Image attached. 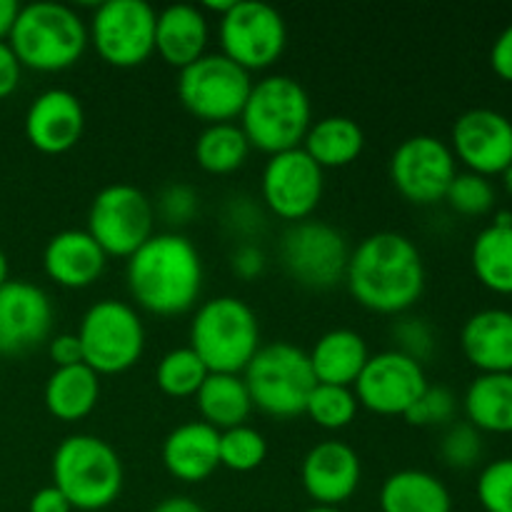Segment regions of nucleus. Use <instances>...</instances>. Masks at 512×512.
Wrapping results in <instances>:
<instances>
[{
  "instance_id": "40",
  "label": "nucleus",
  "mask_w": 512,
  "mask_h": 512,
  "mask_svg": "<svg viewBox=\"0 0 512 512\" xmlns=\"http://www.w3.org/2000/svg\"><path fill=\"white\" fill-rule=\"evenodd\" d=\"M393 343L398 353L408 355L415 363L425 365L430 358H433L435 348H438V338H435L433 325L425 318H418V315H408V318H400L398 323L393 325Z\"/></svg>"
},
{
  "instance_id": "9",
  "label": "nucleus",
  "mask_w": 512,
  "mask_h": 512,
  "mask_svg": "<svg viewBox=\"0 0 512 512\" xmlns=\"http://www.w3.org/2000/svg\"><path fill=\"white\" fill-rule=\"evenodd\" d=\"M255 80L245 68L223 53H205L178 75V98L183 108L205 125L235 123L240 118Z\"/></svg>"
},
{
  "instance_id": "25",
  "label": "nucleus",
  "mask_w": 512,
  "mask_h": 512,
  "mask_svg": "<svg viewBox=\"0 0 512 512\" xmlns=\"http://www.w3.org/2000/svg\"><path fill=\"white\" fill-rule=\"evenodd\" d=\"M315 380L325 385L353 388L370 358L368 343L350 328H333L320 335L308 353Z\"/></svg>"
},
{
  "instance_id": "49",
  "label": "nucleus",
  "mask_w": 512,
  "mask_h": 512,
  "mask_svg": "<svg viewBox=\"0 0 512 512\" xmlns=\"http://www.w3.org/2000/svg\"><path fill=\"white\" fill-rule=\"evenodd\" d=\"M20 3L15 0H0V40L10 38V30H13L15 20H18Z\"/></svg>"
},
{
  "instance_id": "23",
  "label": "nucleus",
  "mask_w": 512,
  "mask_h": 512,
  "mask_svg": "<svg viewBox=\"0 0 512 512\" xmlns=\"http://www.w3.org/2000/svg\"><path fill=\"white\" fill-rule=\"evenodd\" d=\"M208 38V15L200 5H168L160 10L158 20H155V53L178 70L203 58Z\"/></svg>"
},
{
  "instance_id": "42",
  "label": "nucleus",
  "mask_w": 512,
  "mask_h": 512,
  "mask_svg": "<svg viewBox=\"0 0 512 512\" xmlns=\"http://www.w3.org/2000/svg\"><path fill=\"white\" fill-rule=\"evenodd\" d=\"M223 220L230 233L238 235L240 243H255L253 235H258V230L263 228V210L248 195H235L225 205Z\"/></svg>"
},
{
  "instance_id": "51",
  "label": "nucleus",
  "mask_w": 512,
  "mask_h": 512,
  "mask_svg": "<svg viewBox=\"0 0 512 512\" xmlns=\"http://www.w3.org/2000/svg\"><path fill=\"white\" fill-rule=\"evenodd\" d=\"M503 185H505V193H508L512 200V165L503 173Z\"/></svg>"
},
{
  "instance_id": "18",
  "label": "nucleus",
  "mask_w": 512,
  "mask_h": 512,
  "mask_svg": "<svg viewBox=\"0 0 512 512\" xmlns=\"http://www.w3.org/2000/svg\"><path fill=\"white\" fill-rule=\"evenodd\" d=\"M53 303L40 285L5 280L0 285V355H23L50 338Z\"/></svg>"
},
{
  "instance_id": "7",
  "label": "nucleus",
  "mask_w": 512,
  "mask_h": 512,
  "mask_svg": "<svg viewBox=\"0 0 512 512\" xmlns=\"http://www.w3.org/2000/svg\"><path fill=\"white\" fill-rule=\"evenodd\" d=\"M253 408L270 418L288 420L305 413L310 393L315 390L313 368H310L308 350L293 343L260 345L258 353L243 370Z\"/></svg>"
},
{
  "instance_id": "1",
  "label": "nucleus",
  "mask_w": 512,
  "mask_h": 512,
  "mask_svg": "<svg viewBox=\"0 0 512 512\" xmlns=\"http://www.w3.org/2000/svg\"><path fill=\"white\" fill-rule=\"evenodd\" d=\"M343 283L363 308L403 315L425 290L423 255L408 235L380 230L350 248Z\"/></svg>"
},
{
  "instance_id": "22",
  "label": "nucleus",
  "mask_w": 512,
  "mask_h": 512,
  "mask_svg": "<svg viewBox=\"0 0 512 512\" xmlns=\"http://www.w3.org/2000/svg\"><path fill=\"white\" fill-rule=\"evenodd\" d=\"M163 465L180 483H203L220 468V433L203 420L178 425L163 440Z\"/></svg>"
},
{
  "instance_id": "16",
  "label": "nucleus",
  "mask_w": 512,
  "mask_h": 512,
  "mask_svg": "<svg viewBox=\"0 0 512 512\" xmlns=\"http://www.w3.org/2000/svg\"><path fill=\"white\" fill-rule=\"evenodd\" d=\"M428 388L425 368L398 350L370 355L353 393L375 415H405Z\"/></svg>"
},
{
  "instance_id": "13",
  "label": "nucleus",
  "mask_w": 512,
  "mask_h": 512,
  "mask_svg": "<svg viewBox=\"0 0 512 512\" xmlns=\"http://www.w3.org/2000/svg\"><path fill=\"white\" fill-rule=\"evenodd\" d=\"M158 10L145 0H105L88 23L95 53L113 68H135L155 53Z\"/></svg>"
},
{
  "instance_id": "43",
  "label": "nucleus",
  "mask_w": 512,
  "mask_h": 512,
  "mask_svg": "<svg viewBox=\"0 0 512 512\" xmlns=\"http://www.w3.org/2000/svg\"><path fill=\"white\" fill-rule=\"evenodd\" d=\"M268 258H265L263 248L258 243H238L230 253V270L238 275L240 280H255L263 275Z\"/></svg>"
},
{
  "instance_id": "6",
  "label": "nucleus",
  "mask_w": 512,
  "mask_h": 512,
  "mask_svg": "<svg viewBox=\"0 0 512 512\" xmlns=\"http://www.w3.org/2000/svg\"><path fill=\"white\" fill-rule=\"evenodd\" d=\"M123 463L108 440L98 435H68L53 453V485L70 508L95 512L113 505L123 490Z\"/></svg>"
},
{
  "instance_id": "34",
  "label": "nucleus",
  "mask_w": 512,
  "mask_h": 512,
  "mask_svg": "<svg viewBox=\"0 0 512 512\" xmlns=\"http://www.w3.org/2000/svg\"><path fill=\"white\" fill-rule=\"evenodd\" d=\"M358 398H355L353 388H340V385H325L318 383L310 393L305 413L313 418L315 425L325 430H343L358 415Z\"/></svg>"
},
{
  "instance_id": "20",
  "label": "nucleus",
  "mask_w": 512,
  "mask_h": 512,
  "mask_svg": "<svg viewBox=\"0 0 512 512\" xmlns=\"http://www.w3.org/2000/svg\"><path fill=\"white\" fill-rule=\"evenodd\" d=\"M85 130V110L78 95L65 88H48L25 113V138L45 155L68 153Z\"/></svg>"
},
{
  "instance_id": "14",
  "label": "nucleus",
  "mask_w": 512,
  "mask_h": 512,
  "mask_svg": "<svg viewBox=\"0 0 512 512\" xmlns=\"http://www.w3.org/2000/svg\"><path fill=\"white\" fill-rule=\"evenodd\" d=\"M458 175V160L445 140L420 133L405 138L390 155V180L405 200L435 205L445 200Z\"/></svg>"
},
{
  "instance_id": "46",
  "label": "nucleus",
  "mask_w": 512,
  "mask_h": 512,
  "mask_svg": "<svg viewBox=\"0 0 512 512\" xmlns=\"http://www.w3.org/2000/svg\"><path fill=\"white\" fill-rule=\"evenodd\" d=\"M20 73H23V65H20L18 55L13 53L8 40H0V98H8L10 93H15Z\"/></svg>"
},
{
  "instance_id": "4",
  "label": "nucleus",
  "mask_w": 512,
  "mask_h": 512,
  "mask_svg": "<svg viewBox=\"0 0 512 512\" xmlns=\"http://www.w3.org/2000/svg\"><path fill=\"white\" fill-rule=\"evenodd\" d=\"M8 43L23 68L58 73L83 58L90 43L88 23L70 5L38 0L20 5Z\"/></svg>"
},
{
  "instance_id": "37",
  "label": "nucleus",
  "mask_w": 512,
  "mask_h": 512,
  "mask_svg": "<svg viewBox=\"0 0 512 512\" xmlns=\"http://www.w3.org/2000/svg\"><path fill=\"white\" fill-rule=\"evenodd\" d=\"M475 493L485 512H512V458H498L485 465Z\"/></svg>"
},
{
  "instance_id": "2",
  "label": "nucleus",
  "mask_w": 512,
  "mask_h": 512,
  "mask_svg": "<svg viewBox=\"0 0 512 512\" xmlns=\"http://www.w3.org/2000/svg\"><path fill=\"white\" fill-rule=\"evenodd\" d=\"M135 303L153 315H183L203 290V260L193 240L180 233H155L125 265Z\"/></svg>"
},
{
  "instance_id": "52",
  "label": "nucleus",
  "mask_w": 512,
  "mask_h": 512,
  "mask_svg": "<svg viewBox=\"0 0 512 512\" xmlns=\"http://www.w3.org/2000/svg\"><path fill=\"white\" fill-rule=\"evenodd\" d=\"M305 512H343V510H340V508H325V505H313V508L305 510Z\"/></svg>"
},
{
  "instance_id": "32",
  "label": "nucleus",
  "mask_w": 512,
  "mask_h": 512,
  "mask_svg": "<svg viewBox=\"0 0 512 512\" xmlns=\"http://www.w3.org/2000/svg\"><path fill=\"white\" fill-rule=\"evenodd\" d=\"M195 163L213 175H228L243 168L250 155V140L238 123H213L195 140Z\"/></svg>"
},
{
  "instance_id": "26",
  "label": "nucleus",
  "mask_w": 512,
  "mask_h": 512,
  "mask_svg": "<svg viewBox=\"0 0 512 512\" xmlns=\"http://www.w3.org/2000/svg\"><path fill=\"white\" fill-rule=\"evenodd\" d=\"M380 512H453L450 490L428 470L405 468L380 488Z\"/></svg>"
},
{
  "instance_id": "36",
  "label": "nucleus",
  "mask_w": 512,
  "mask_h": 512,
  "mask_svg": "<svg viewBox=\"0 0 512 512\" xmlns=\"http://www.w3.org/2000/svg\"><path fill=\"white\" fill-rule=\"evenodd\" d=\"M445 200L455 213L465 215V218H480L495 208L498 193H495L490 178L465 170V173L455 175L448 193H445Z\"/></svg>"
},
{
  "instance_id": "33",
  "label": "nucleus",
  "mask_w": 512,
  "mask_h": 512,
  "mask_svg": "<svg viewBox=\"0 0 512 512\" xmlns=\"http://www.w3.org/2000/svg\"><path fill=\"white\" fill-rule=\"evenodd\" d=\"M208 375L210 370L205 368V363L198 358V353H195L190 345H185V348L168 350V353L158 360V368H155V385H158L160 393H165L168 398H195V393H198L200 385L205 383Z\"/></svg>"
},
{
  "instance_id": "15",
  "label": "nucleus",
  "mask_w": 512,
  "mask_h": 512,
  "mask_svg": "<svg viewBox=\"0 0 512 512\" xmlns=\"http://www.w3.org/2000/svg\"><path fill=\"white\" fill-rule=\"evenodd\" d=\"M325 170L303 148L270 155L260 175V200L288 223H300L315 213L323 200Z\"/></svg>"
},
{
  "instance_id": "39",
  "label": "nucleus",
  "mask_w": 512,
  "mask_h": 512,
  "mask_svg": "<svg viewBox=\"0 0 512 512\" xmlns=\"http://www.w3.org/2000/svg\"><path fill=\"white\" fill-rule=\"evenodd\" d=\"M440 458L455 470H468L483 458V435L470 423H453L440 440Z\"/></svg>"
},
{
  "instance_id": "17",
  "label": "nucleus",
  "mask_w": 512,
  "mask_h": 512,
  "mask_svg": "<svg viewBox=\"0 0 512 512\" xmlns=\"http://www.w3.org/2000/svg\"><path fill=\"white\" fill-rule=\"evenodd\" d=\"M450 150L470 173L503 175L512 165V120L493 108H470L453 123Z\"/></svg>"
},
{
  "instance_id": "11",
  "label": "nucleus",
  "mask_w": 512,
  "mask_h": 512,
  "mask_svg": "<svg viewBox=\"0 0 512 512\" xmlns=\"http://www.w3.org/2000/svg\"><path fill=\"white\" fill-rule=\"evenodd\" d=\"M350 245L335 225L323 220H300L280 240V263L298 285L310 290H328L343 283Z\"/></svg>"
},
{
  "instance_id": "48",
  "label": "nucleus",
  "mask_w": 512,
  "mask_h": 512,
  "mask_svg": "<svg viewBox=\"0 0 512 512\" xmlns=\"http://www.w3.org/2000/svg\"><path fill=\"white\" fill-rule=\"evenodd\" d=\"M153 512H205L200 503H195L193 498H185V495H173V498H165L163 503L155 505Z\"/></svg>"
},
{
  "instance_id": "47",
  "label": "nucleus",
  "mask_w": 512,
  "mask_h": 512,
  "mask_svg": "<svg viewBox=\"0 0 512 512\" xmlns=\"http://www.w3.org/2000/svg\"><path fill=\"white\" fill-rule=\"evenodd\" d=\"M28 512H73V508H70L68 498L55 485H48V488H40L30 498Z\"/></svg>"
},
{
  "instance_id": "24",
  "label": "nucleus",
  "mask_w": 512,
  "mask_h": 512,
  "mask_svg": "<svg viewBox=\"0 0 512 512\" xmlns=\"http://www.w3.org/2000/svg\"><path fill=\"white\" fill-rule=\"evenodd\" d=\"M460 348L480 373H512V313L485 308L470 315L460 330Z\"/></svg>"
},
{
  "instance_id": "28",
  "label": "nucleus",
  "mask_w": 512,
  "mask_h": 512,
  "mask_svg": "<svg viewBox=\"0 0 512 512\" xmlns=\"http://www.w3.org/2000/svg\"><path fill=\"white\" fill-rule=\"evenodd\" d=\"M473 273L498 295H512V215L498 213L488 228L480 230L470 250Z\"/></svg>"
},
{
  "instance_id": "21",
  "label": "nucleus",
  "mask_w": 512,
  "mask_h": 512,
  "mask_svg": "<svg viewBox=\"0 0 512 512\" xmlns=\"http://www.w3.org/2000/svg\"><path fill=\"white\" fill-rule=\"evenodd\" d=\"M108 255L88 230H60L45 243L43 268L63 288H88L103 275Z\"/></svg>"
},
{
  "instance_id": "29",
  "label": "nucleus",
  "mask_w": 512,
  "mask_h": 512,
  "mask_svg": "<svg viewBox=\"0 0 512 512\" xmlns=\"http://www.w3.org/2000/svg\"><path fill=\"white\" fill-rule=\"evenodd\" d=\"M300 148L320 168H345L355 163L365 148V133L348 115H325L313 120Z\"/></svg>"
},
{
  "instance_id": "50",
  "label": "nucleus",
  "mask_w": 512,
  "mask_h": 512,
  "mask_svg": "<svg viewBox=\"0 0 512 512\" xmlns=\"http://www.w3.org/2000/svg\"><path fill=\"white\" fill-rule=\"evenodd\" d=\"M8 270H10V265H8V255H5L3 245H0V285H3L5 280H10V278H8Z\"/></svg>"
},
{
  "instance_id": "41",
  "label": "nucleus",
  "mask_w": 512,
  "mask_h": 512,
  "mask_svg": "<svg viewBox=\"0 0 512 512\" xmlns=\"http://www.w3.org/2000/svg\"><path fill=\"white\" fill-rule=\"evenodd\" d=\"M153 208H155V215H160L165 223L173 225V228H180V225H188L190 220L198 215L200 195L193 185L170 183L160 190Z\"/></svg>"
},
{
  "instance_id": "44",
  "label": "nucleus",
  "mask_w": 512,
  "mask_h": 512,
  "mask_svg": "<svg viewBox=\"0 0 512 512\" xmlns=\"http://www.w3.org/2000/svg\"><path fill=\"white\" fill-rule=\"evenodd\" d=\"M48 353L55 368H70V365L83 363V350H80V340L75 333L53 335L48 343Z\"/></svg>"
},
{
  "instance_id": "38",
  "label": "nucleus",
  "mask_w": 512,
  "mask_h": 512,
  "mask_svg": "<svg viewBox=\"0 0 512 512\" xmlns=\"http://www.w3.org/2000/svg\"><path fill=\"white\" fill-rule=\"evenodd\" d=\"M455 413H458V398L453 390L443 388V385H428L403 418L418 428H433V425L453 423Z\"/></svg>"
},
{
  "instance_id": "35",
  "label": "nucleus",
  "mask_w": 512,
  "mask_h": 512,
  "mask_svg": "<svg viewBox=\"0 0 512 512\" xmlns=\"http://www.w3.org/2000/svg\"><path fill=\"white\" fill-rule=\"evenodd\" d=\"M268 458V440L248 423L220 433V468L233 473H250Z\"/></svg>"
},
{
  "instance_id": "19",
  "label": "nucleus",
  "mask_w": 512,
  "mask_h": 512,
  "mask_svg": "<svg viewBox=\"0 0 512 512\" xmlns=\"http://www.w3.org/2000/svg\"><path fill=\"white\" fill-rule=\"evenodd\" d=\"M360 478L363 468L358 453L340 440H323L313 445L300 465L305 493L315 500V505L325 508H340L348 503L358 493Z\"/></svg>"
},
{
  "instance_id": "30",
  "label": "nucleus",
  "mask_w": 512,
  "mask_h": 512,
  "mask_svg": "<svg viewBox=\"0 0 512 512\" xmlns=\"http://www.w3.org/2000/svg\"><path fill=\"white\" fill-rule=\"evenodd\" d=\"M195 403H198L203 423H208L218 433L245 425L248 415L253 413V400H250L243 375L210 373L195 393Z\"/></svg>"
},
{
  "instance_id": "27",
  "label": "nucleus",
  "mask_w": 512,
  "mask_h": 512,
  "mask_svg": "<svg viewBox=\"0 0 512 512\" xmlns=\"http://www.w3.org/2000/svg\"><path fill=\"white\" fill-rule=\"evenodd\" d=\"M45 408L63 423L88 418L100 400V375L85 363L55 368L45 383Z\"/></svg>"
},
{
  "instance_id": "5",
  "label": "nucleus",
  "mask_w": 512,
  "mask_h": 512,
  "mask_svg": "<svg viewBox=\"0 0 512 512\" xmlns=\"http://www.w3.org/2000/svg\"><path fill=\"white\" fill-rule=\"evenodd\" d=\"M190 348L210 373L243 375L260 350L258 315L235 295L205 300L190 320Z\"/></svg>"
},
{
  "instance_id": "31",
  "label": "nucleus",
  "mask_w": 512,
  "mask_h": 512,
  "mask_svg": "<svg viewBox=\"0 0 512 512\" xmlns=\"http://www.w3.org/2000/svg\"><path fill=\"white\" fill-rule=\"evenodd\" d=\"M465 415L480 433H512V373H480L465 393Z\"/></svg>"
},
{
  "instance_id": "12",
  "label": "nucleus",
  "mask_w": 512,
  "mask_h": 512,
  "mask_svg": "<svg viewBox=\"0 0 512 512\" xmlns=\"http://www.w3.org/2000/svg\"><path fill=\"white\" fill-rule=\"evenodd\" d=\"M220 48L225 58L248 73L275 65L288 43V25L278 8L263 0H233L218 18Z\"/></svg>"
},
{
  "instance_id": "10",
  "label": "nucleus",
  "mask_w": 512,
  "mask_h": 512,
  "mask_svg": "<svg viewBox=\"0 0 512 512\" xmlns=\"http://www.w3.org/2000/svg\"><path fill=\"white\" fill-rule=\"evenodd\" d=\"M85 230L105 255L128 260L155 235L153 200L130 183L105 185L90 203Z\"/></svg>"
},
{
  "instance_id": "45",
  "label": "nucleus",
  "mask_w": 512,
  "mask_h": 512,
  "mask_svg": "<svg viewBox=\"0 0 512 512\" xmlns=\"http://www.w3.org/2000/svg\"><path fill=\"white\" fill-rule=\"evenodd\" d=\"M490 65H493L498 78L512 83V23L505 25L498 38H495L493 48H490Z\"/></svg>"
},
{
  "instance_id": "8",
  "label": "nucleus",
  "mask_w": 512,
  "mask_h": 512,
  "mask_svg": "<svg viewBox=\"0 0 512 512\" xmlns=\"http://www.w3.org/2000/svg\"><path fill=\"white\" fill-rule=\"evenodd\" d=\"M83 363L98 375H118L133 368L145 350V325L125 300L103 298L85 310L78 328Z\"/></svg>"
},
{
  "instance_id": "3",
  "label": "nucleus",
  "mask_w": 512,
  "mask_h": 512,
  "mask_svg": "<svg viewBox=\"0 0 512 512\" xmlns=\"http://www.w3.org/2000/svg\"><path fill=\"white\" fill-rule=\"evenodd\" d=\"M238 120L250 148L275 155L303 145L313 123V103L300 80L283 73L265 75L253 83Z\"/></svg>"
}]
</instances>
